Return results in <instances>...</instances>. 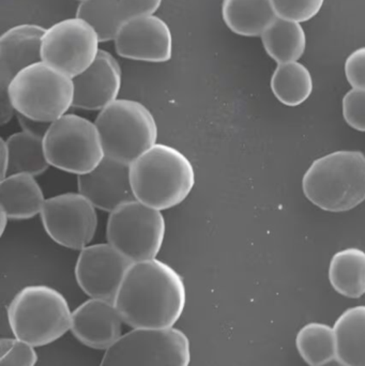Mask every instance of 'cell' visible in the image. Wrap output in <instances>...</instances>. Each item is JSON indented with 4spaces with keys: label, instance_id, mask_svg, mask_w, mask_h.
Here are the masks:
<instances>
[{
    "label": "cell",
    "instance_id": "cell-1",
    "mask_svg": "<svg viewBox=\"0 0 365 366\" xmlns=\"http://www.w3.org/2000/svg\"><path fill=\"white\" fill-rule=\"evenodd\" d=\"M114 303L133 329L173 328L186 307V285L173 267L158 258L132 262Z\"/></svg>",
    "mask_w": 365,
    "mask_h": 366
},
{
    "label": "cell",
    "instance_id": "cell-2",
    "mask_svg": "<svg viewBox=\"0 0 365 366\" xmlns=\"http://www.w3.org/2000/svg\"><path fill=\"white\" fill-rule=\"evenodd\" d=\"M135 198L164 211L184 202L195 184V172L188 157L177 148L156 144L130 164Z\"/></svg>",
    "mask_w": 365,
    "mask_h": 366
},
{
    "label": "cell",
    "instance_id": "cell-3",
    "mask_svg": "<svg viewBox=\"0 0 365 366\" xmlns=\"http://www.w3.org/2000/svg\"><path fill=\"white\" fill-rule=\"evenodd\" d=\"M304 195L319 208L344 212L365 200V156L341 150L317 159L302 179Z\"/></svg>",
    "mask_w": 365,
    "mask_h": 366
},
{
    "label": "cell",
    "instance_id": "cell-4",
    "mask_svg": "<svg viewBox=\"0 0 365 366\" xmlns=\"http://www.w3.org/2000/svg\"><path fill=\"white\" fill-rule=\"evenodd\" d=\"M14 337L34 347L49 345L71 330L72 312L61 292L47 285L21 288L8 307Z\"/></svg>",
    "mask_w": 365,
    "mask_h": 366
},
{
    "label": "cell",
    "instance_id": "cell-5",
    "mask_svg": "<svg viewBox=\"0 0 365 366\" xmlns=\"http://www.w3.org/2000/svg\"><path fill=\"white\" fill-rule=\"evenodd\" d=\"M6 92L19 115L49 124L68 114L74 102L72 77L42 60L19 71Z\"/></svg>",
    "mask_w": 365,
    "mask_h": 366
},
{
    "label": "cell",
    "instance_id": "cell-6",
    "mask_svg": "<svg viewBox=\"0 0 365 366\" xmlns=\"http://www.w3.org/2000/svg\"><path fill=\"white\" fill-rule=\"evenodd\" d=\"M94 122L105 156L128 164L158 144L156 118L139 101L117 99L101 109Z\"/></svg>",
    "mask_w": 365,
    "mask_h": 366
},
{
    "label": "cell",
    "instance_id": "cell-7",
    "mask_svg": "<svg viewBox=\"0 0 365 366\" xmlns=\"http://www.w3.org/2000/svg\"><path fill=\"white\" fill-rule=\"evenodd\" d=\"M43 144L51 167L77 176L96 169L105 157L96 122L76 114L51 122Z\"/></svg>",
    "mask_w": 365,
    "mask_h": 366
},
{
    "label": "cell",
    "instance_id": "cell-8",
    "mask_svg": "<svg viewBox=\"0 0 365 366\" xmlns=\"http://www.w3.org/2000/svg\"><path fill=\"white\" fill-rule=\"evenodd\" d=\"M166 222L162 211L137 199L109 212L107 242L132 262L154 259L164 243Z\"/></svg>",
    "mask_w": 365,
    "mask_h": 366
},
{
    "label": "cell",
    "instance_id": "cell-9",
    "mask_svg": "<svg viewBox=\"0 0 365 366\" xmlns=\"http://www.w3.org/2000/svg\"><path fill=\"white\" fill-rule=\"evenodd\" d=\"M190 340L176 328L133 329L105 350L100 366H189Z\"/></svg>",
    "mask_w": 365,
    "mask_h": 366
},
{
    "label": "cell",
    "instance_id": "cell-10",
    "mask_svg": "<svg viewBox=\"0 0 365 366\" xmlns=\"http://www.w3.org/2000/svg\"><path fill=\"white\" fill-rule=\"evenodd\" d=\"M99 43L98 34L87 21L79 17L64 19L45 30L41 58L74 79L94 64Z\"/></svg>",
    "mask_w": 365,
    "mask_h": 366
},
{
    "label": "cell",
    "instance_id": "cell-11",
    "mask_svg": "<svg viewBox=\"0 0 365 366\" xmlns=\"http://www.w3.org/2000/svg\"><path fill=\"white\" fill-rule=\"evenodd\" d=\"M40 215L49 238L71 249L88 247L98 229L96 208L79 192L47 198Z\"/></svg>",
    "mask_w": 365,
    "mask_h": 366
},
{
    "label": "cell",
    "instance_id": "cell-12",
    "mask_svg": "<svg viewBox=\"0 0 365 366\" xmlns=\"http://www.w3.org/2000/svg\"><path fill=\"white\" fill-rule=\"evenodd\" d=\"M131 264L109 242L89 244L79 252L75 279L90 298L114 301Z\"/></svg>",
    "mask_w": 365,
    "mask_h": 366
},
{
    "label": "cell",
    "instance_id": "cell-13",
    "mask_svg": "<svg viewBox=\"0 0 365 366\" xmlns=\"http://www.w3.org/2000/svg\"><path fill=\"white\" fill-rule=\"evenodd\" d=\"M114 42L118 55L126 59L159 64L173 56L171 29L154 14L124 19Z\"/></svg>",
    "mask_w": 365,
    "mask_h": 366
},
{
    "label": "cell",
    "instance_id": "cell-14",
    "mask_svg": "<svg viewBox=\"0 0 365 366\" xmlns=\"http://www.w3.org/2000/svg\"><path fill=\"white\" fill-rule=\"evenodd\" d=\"M77 187L96 209L107 212L136 199L131 182L130 164L111 157L105 156L89 173L77 176Z\"/></svg>",
    "mask_w": 365,
    "mask_h": 366
},
{
    "label": "cell",
    "instance_id": "cell-15",
    "mask_svg": "<svg viewBox=\"0 0 365 366\" xmlns=\"http://www.w3.org/2000/svg\"><path fill=\"white\" fill-rule=\"evenodd\" d=\"M121 83L119 62L111 53L100 49L94 64L73 79V107L85 111H101L117 100Z\"/></svg>",
    "mask_w": 365,
    "mask_h": 366
},
{
    "label": "cell",
    "instance_id": "cell-16",
    "mask_svg": "<svg viewBox=\"0 0 365 366\" xmlns=\"http://www.w3.org/2000/svg\"><path fill=\"white\" fill-rule=\"evenodd\" d=\"M122 322L114 301L91 298L72 312L70 331L83 345L106 350L121 337Z\"/></svg>",
    "mask_w": 365,
    "mask_h": 366
},
{
    "label": "cell",
    "instance_id": "cell-17",
    "mask_svg": "<svg viewBox=\"0 0 365 366\" xmlns=\"http://www.w3.org/2000/svg\"><path fill=\"white\" fill-rule=\"evenodd\" d=\"M45 28L21 24L0 36V88L6 92L13 77L30 64L41 61V45Z\"/></svg>",
    "mask_w": 365,
    "mask_h": 366
},
{
    "label": "cell",
    "instance_id": "cell-18",
    "mask_svg": "<svg viewBox=\"0 0 365 366\" xmlns=\"http://www.w3.org/2000/svg\"><path fill=\"white\" fill-rule=\"evenodd\" d=\"M44 193L36 177L29 174H12L0 183V209L10 219H29L41 214Z\"/></svg>",
    "mask_w": 365,
    "mask_h": 366
},
{
    "label": "cell",
    "instance_id": "cell-19",
    "mask_svg": "<svg viewBox=\"0 0 365 366\" xmlns=\"http://www.w3.org/2000/svg\"><path fill=\"white\" fill-rule=\"evenodd\" d=\"M271 0H223L222 17L227 27L244 36H259L276 19Z\"/></svg>",
    "mask_w": 365,
    "mask_h": 366
},
{
    "label": "cell",
    "instance_id": "cell-20",
    "mask_svg": "<svg viewBox=\"0 0 365 366\" xmlns=\"http://www.w3.org/2000/svg\"><path fill=\"white\" fill-rule=\"evenodd\" d=\"M261 36L264 49L278 64L298 61L306 51V31L298 21L276 16Z\"/></svg>",
    "mask_w": 365,
    "mask_h": 366
},
{
    "label": "cell",
    "instance_id": "cell-21",
    "mask_svg": "<svg viewBox=\"0 0 365 366\" xmlns=\"http://www.w3.org/2000/svg\"><path fill=\"white\" fill-rule=\"evenodd\" d=\"M334 329L336 358L347 366H365V305L346 310Z\"/></svg>",
    "mask_w": 365,
    "mask_h": 366
},
{
    "label": "cell",
    "instance_id": "cell-22",
    "mask_svg": "<svg viewBox=\"0 0 365 366\" xmlns=\"http://www.w3.org/2000/svg\"><path fill=\"white\" fill-rule=\"evenodd\" d=\"M329 281L336 292L358 299L365 294V252L356 247L334 254L330 262Z\"/></svg>",
    "mask_w": 365,
    "mask_h": 366
},
{
    "label": "cell",
    "instance_id": "cell-23",
    "mask_svg": "<svg viewBox=\"0 0 365 366\" xmlns=\"http://www.w3.org/2000/svg\"><path fill=\"white\" fill-rule=\"evenodd\" d=\"M6 143L10 157L8 175L29 174L36 177L51 167L45 154L42 137L21 131L8 137Z\"/></svg>",
    "mask_w": 365,
    "mask_h": 366
},
{
    "label": "cell",
    "instance_id": "cell-24",
    "mask_svg": "<svg viewBox=\"0 0 365 366\" xmlns=\"http://www.w3.org/2000/svg\"><path fill=\"white\" fill-rule=\"evenodd\" d=\"M276 98L286 107H295L310 98L313 79L310 71L298 61L279 64L271 77Z\"/></svg>",
    "mask_w": 365,
    "mask_h": 366
},
{
    "label": "cell",
    "instance_id": "cell-25",
    "mask_svg": "<svg viewBox=\"0 0 365 366\" xmlns=\"http://www.w3.org/2000/svg\"><path fill=\"white\" fill-rule=\"evenodd\" d=\"M296 346L301 358L310 366H319L336 358L334 329L321 322L306 325L298 332Z\"/></svg>",
    "mask_w": 365,
    "mask_h": 366
},
{
    "label": "cell",
    "instance_id": "cell-26",
    "mask_svg": "<svg viewBox=\"0 0 365 366\" xmlns=\"http://www.w3.org/2000/svg\"><path fill=\"white\" fill-rule=\"evenodd\" d=\"M76 17L92 26L100 42L114 40L124 21L119 0H85L79 2Z\"/></svg>",
    "mask_w": 365,
    "mask_h": 366
},
{
    "label": "cell",
    "instance_id": "cell-27",
    "mask_svg": "<svg viewBox=\"0 0 365 366\" xmlns=\"http://www.w3.org/2000/svg\"><path fill=\"white\" fill-rule=\"evenodd\" d=\"M0 347V366H36L38 362V354L34 346L16 337H2Z\"/></svg>",
    "mask_w": 365,
    "mask_h": 366
},
{
    "label": "cell",
    "instance_id": "cell-28",
    "mask_svg": "<svg viewBox=\"0 0 365 366\" xmlns=\"http://www.w3.org/2000/svg\"><path fill=\"white\" fill-rule=\"evenodd\" d=\"M325 0H271L281 19L304 23L319 14Z\"/></svg>",
    "mask_w": 365,
    "mask_h": 366
},
{
    "label": "cell",
    "instance_id": "cell-29",
    "mask_svg": "<svg viewBox=\"0 0 365 366\" xmlns=\"http://www.w3.org/2000/svg\"><path fill=\"white\" fill-rule=\"evenodd\" d=\"M343 116L351 128L365 132V89L353 88L345 94Z\"/></svg>",
    "mask_w": 365,
    "mask_h": 366
},
{
    "label": "cell",
    "instance_id": "cell-30",
    "mask_svg": "<svg viewBox=\"0 0 365 366\" xmlns=\"http://www.w3.org/2000/svg\"><path fill=\"white\" fill-rule=\"evenodd\" d=\"M345 75L351 87L365 89V46L355 49L347 57Z\"/></svg>",
    "mask_w": 365,
    "mask_h": 366
},
{
    "label": "cell",
    "instance_id": "cell-31",
    "mask_svg": "<svg viewBox=\"0 0 365 366\" xmlns=\"http://www.w3.org/2000/svg\"><path fill=\"white\" fill-rule=\"evenodd\" d=\"M124 19L154 15L162 4V0H119Z\"/></svg>",
    "mask_w": 365,
    "mask_h": 366
},
{
    "label": "cell",
    "instance_id": "cell-32",
    "mask_svg": "<svg viewBox=\"0 0 365 366\" xmlns=\"http://www.w3.org/2000/svg\"><path fill=\"white\" fill-rule=\"evenodd\" d=\"M17 118H19V122L23 131L31 133V134L39 135V137H44L45 133H46L49 126H51V124H49V122L30 119V118L25 117V116L19 115V114H17Z\"/></svg>",
    "mask_w": 365,
    "mask_h": 366
},
{
    "label": "cell",
    "instance_id": "cell-33",
    "mask_svg": "<svg viewBox=\"0 0 365 366\" xmlns=\"http://www.w3.org/2000/svg\"><path fill=\"white\" fill-rule=\"evenodd\" d=\"M15 109L6 92H2L1 107H0V122L2 126L8 124L14 115Z\"/></svg>",
    "mask_w": 365,
    "mask_h": 366
},
{
    "label": "cell",
    "instance_id": "cell-34",
    "mask_svg": "<svg viewBox=\"0 0 365 366\" xmlns=\"http://www.w3.org/2000/svg\"><path fill=\"white\" fill-rule=\"evenodd\" d=\"M0 157H1V179L6 177L9 171V162H10V157H9L8 146H6V139H1V146H0Z\"/></svg>",
    "mask_w": 365,
    "mask_h": 366
},
{
    "label": "cell",
    "instance_id": "cell-35",
    "mask_svg": "<svg viewBox=\"0 0 365 366\" xmlns=\"http://www.w3.org/2000/svg\"><path fill=\"white\" fill-rule=\"evenodd\" d=\"M9 219H10V217L6 214V211L0 210V226H1V234H4L6 226H8Z\"/></svg>",
    "mask_w": 365,
    "mask_h": 366
},
{
    "label": "cell",
    "instance_id": "cell-36",
    "mask_svg": "<svg viewBox=\"0 0 365 366\" xmlns=\"http://www.w3.org/2000/svg\"><path fill=\"white\" fill-rule=\"evenodd\" d=\"M319 366H347L345 365L344 363L341 362L338 358L332 359V360L328 361V362L324 363V365H321Z\"/></svg>",
    "mask_w": 365,
    "mask_h": 366
},
{
    "label": "cell",
    "instance_id": "cell-37",
    "mask_svg": "<svg viewBox=\"0 0 365 366\" xmlns=\"http://www.w3.org/2000/svg\"><path fill=\"white\" fill-rule=\"evenodd\" d=\"M79 1H85V0H79Z\"/></svg>",
    "mask_w": 365,
    "mask_h": 366
}]
</instances>
